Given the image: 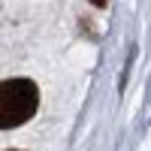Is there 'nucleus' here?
I'll list each match as a JSON object with an SVG mask.
<instances>
[{"label": "nucleus", "mask_w": 151, "mask_h": 151, "mask_svg": "<svg viewBox=\"0 0 151 151\" xmlns=\"http://www.w3.org/2000/svg\"><path fill=\"white\" fill-rule=\"evenodd\" d=\"M91 3H97V6H106V0H91Z\"/></svg>", "instance_id": "obj_2"}, {"label": "nucleus", "mask_w": 151, "mask_h": 151, "mask_svg": "<svg viewBox=\"0 0 151 151\" xmlns=\"http://www.w3.org/2000/svg\"><path fill=\"white\" fill-rule=\"evenodd\" d=\"M36 103H40V91L30 79H6L0 85V127L12 130L30 121Z\"/></svg>", "instance_id": "obj_1"}]
</instances>
